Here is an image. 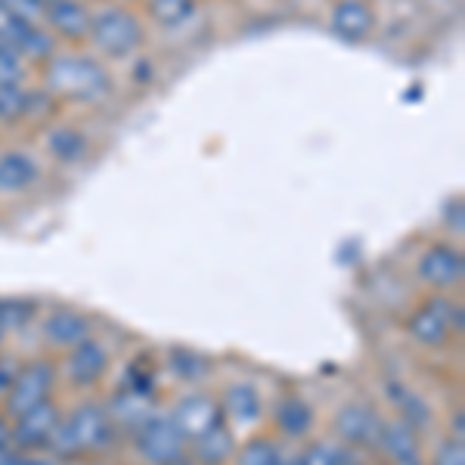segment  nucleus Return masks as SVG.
<instances>
[{
    "label": "nucleus",
    "mask_w": 465,
    "mask_h": 465,
    "mask_svg": "<svg viewBox=\"0 0 465 465\" xmlns=\"http://www.w3.org/2000/svg\"><path fill=\"white\" fill-rule=\"evenodd\" d=\"M44 87L47 94L74 103H100L112 90L106 65L84 54H54L44 59Z\"/></svg>",
    "instance_id": "f257e3e1"
},
{
    "label": "nucleus",
    "mask_w": 465,
    "mask_h": 465,
    "mask_svg": "<svg viewBox=\"0 0 465 465\" xmlns=\"http://www.w3.org/2000/svg\"><path fill=\"white\" fill-rule=\"evenodd\" d=\"M112 438H115V425H112L109 412L96 403H84V407H74L59 419L50 447L63 456L94 453V450L106 447Z\"/></svg>",
    "instance_id": "f03ea898"
},
{
    "label": "nucleus",
    "mask_w": 465,
    "mask_h": 465,
    "mask_svg": "<svg viewBox=\"0 0 465 465\" xmlns=\"http://www.w3.org/2000/svg\"><path fill=\"white\" fill-rule=\"evenodd\" d=\"M90 41L100 54L112 59L131 56L143 44V25L124 6H103L90 13Z\"/></svg>",
    "instance_id": "7ed1b4c3"
},
{
    "label": "nucleus",
    "mask_w": 465,
    "mask_h": 465,
    "mask_svg": "<svg viewBox=\"0 0 465 465\" xmlns=\"http://www.w3.org/2000/svg\"><path fill=\"white\" fill-rule=\"evenodd\" d=\"M407 332L412 341L422 348H440L453 335L462 332V304L450 298H429L407 322Z\"/></svg>",
    "instance_id": "20e7f679"
},
{
    "label": "nucleus",
    "mask_w": 465,
    "mask_h": 465,
    "mask_svg": "<svg viewBox=\"0 0 465 465\" xmlns=\"http://www.w3.org/2000/svg\"><path fill=\"white\" fill-rule=\"evenodd\" d=\"M56 385V366L50 360H32L28 366L16 370L10 391H6V416H22L37 403L50 401V391Z\"/></svg>",
    "instance_id": "39448f33"
},
{
    "label": "nucleus",
    "mask_w": 465,
    "mask_h": 465,
    "mask_svg": "<svg viewBox=\"0 0 465 465\" xmlns=\"http://www.w3.org/2000/svg\"><path fill=\"white\" fill-rule=\"evenodd\" d=\"M137 450L149 465H177L186 456V440L171 419H149L137 429Z\"/></svg>",
    "instance_id": "423d86ee"
},
{
    "label": "nucleus",
    "mask_w": 465,
    "mask_h": 465,
    "mask_svg": "<svg viewBox=\"0 0 465 465\" xmlns=\"http://www.w3.org/2000/svg\"><path fill=\"white\" fill-rule=\"evenodd\" d=\"M416 270H419V280L422 282H429V286L438 289V292H447V289H456L462 282L465 258L456 245L434 242L422 252Z\"/></svg>",
    "instance_id": "0eeeda50"
},
{
    "label": "nucleus",
    "mask_w": 465,
    "mask_h": 465,
    "mask_svg": "<svg viewBox=\"0 0 465 465\" xmlns=\"http://www.w3.org/2000/svg\"><path fill=\"white\" fill-rule=\"evenodd\" d=\"M171 422L177 425V431L183 434L186 444H193L202 434L223 425V410H221V403L208 394H186L183 401H177Z\"/></svg>",
    "instance_id": "6e6552de"
},
{
    "label": "nucleus",
    "mask_w": 465,
    "mask_h": 465,
    "mask_svg": "<svg viewBox=\"0 0 465 465\" xmlns=\"http://www.w3.org/2000/svg\"><path fill=\"white\" fill-rule=\"evenodd\" d=\"M59 419H63V410H59V403H54V401L37 403V407H32L28 412H22V416L13 419V438L10 440L19 450L50 447Z\"/></svg>",
    "instance_id": "1a4fd4ad"
},
{
    "label": "nucleus",
    "mask_w": 465,
    "mask_h": 465,
    "mask_svg": "<svg viewBox=\"0 0 465 465\" xmlns=\"http://www.w3.org/2000/svg\"><path fill=\"white\" fill-rule=\"evenodd\" d=\"M381 425L385 419L370 403H344L335 412V434L351 447H379Z\"/></svg>",
    "instance_id": "9d476101"
},
{
    "label": "nucleus",
    "mask_w": 465,
    "mask_h": 465,
    "mask_svg": "<svg viewBox=\"0 0 465 465\" xmlns=\"http://www.w3.org/2000/svg\"><path fill=\"white\" fill-rule=\"evenodd\" d=\"M44 22L50 25L54 37H65V41L90 37V10L81 0H50L44 6Z\"/></svg>",
    "instance_id": "9b49d317"
},
{
    "label": "nucleus",
    "mask_w": 465,
    "mask_h": 465,
    "mask_svg": "<svg viewBox=\"0 0 465 465\" xmlns=\"http://www.w3.org/2000/svg\"><path fill=\"white\" fill-rule=\"evenodd\" d=\"M379 447L394 465H425L419 431L410 422H403V419H391V422L381 425Z\"/></svg>",
    "instance_id": "f8f14e48"
},
{
    "label": "nucleus",
    "mask_w": 465,
    "mask_h": 465,
    "mask_svg": "<svg viewBox=\"0 0 465 465\" xmlns=\"http://www.w3.org/2000/svg\"><path fill=\"white\" fill-rule=\"evenodd\" d=\"M106 370H109V351L94 339L81 341L78 348H72L69 357H65V376L78 388L96 385Z\"/></svg>",
    "instance_id": "ddd939ff"
},
{
    "label": "nucleus",
    "mask_w": 465,
    "mask_h": 465,
    "mask_svg": "<svg viewBox=\"0 0 465 465\" xmlns=\"http://www.w3.org/2000/svg\"><path fill=\"white\" fill-rule=\"evenodd\" d=\"M329 25L344 41H366L372 35L376 16H372L366 0H339L329 13Z\"/></svg>",
    "instance_id": "4468645a"
},
{
    "label": "nucleus",
    "mask_w": 465,
    "mask_h": 465,
    "mask_svg": "<svg viewBox=\"0 0 465 465\" xmlns=\"http://www.w3.org/2000/svg\"><path fill=\"white\" fill-rule=\"evenodd\" d=\"M44 339H47L54 348H78L81 341L90 339V320L84 317V313L72 311V307H59V311H54L47 317V322H44Z\"/></svg>",
    "instance_id": "2eb2a0df"
},
{
    "label": "nucleus",
    "mask_w": 465,
    "mask_h": 465,
    "mask_svg": "<svg viewBox=\"0 0 465 465\" xmlns=\"http://www.w3.org/2000/svg\"><path fill=\"white\" fill-rule=\"evenodd\" d=\"M41 177V168L28 153L22 149H13V153L0 155V193L6 196H19V193L32 190Z\"/></svg>",
    "instance_id": "dca6fc26"
},
{
    "label": "nucleus",
    "mask_w": 465,
    "mask_h": 465,
    "mask_svg": "<svg viewBox=\"0 0 465 465\" xmlns=\"http://www.w3.org/2000/svg\"><path fill=\"white\" fill-rule=\"evenodd\" d=\"M273 419H276V429H280V434L298 440V438H307L313 429V407L304 401V397L289 394L276 403Z\"/></svg>",
    "instance_id": "f3484780"
},
{
    "label": "nucleus",
    "mask_w": 465,
    "mask_h": 465,
    "mask_svg": "<svg viewBox=\"0 0 465 465\" xmlns=\"http://www.w3.org/2000/svg\"><path fill=\"white\" fill-rule=\"evenodd\" d=\"M109 419L115 429H131L137 434V429H143V425L153 419V412L146 407V394L134 391V388H127V391H118L112 397V403L106 407Z\"/></svg>",
    "instance_id": "a211bd4d"
},
{
    "label": "nucleus",
    "mask_w": 465,
    "mask_h": 465,
    "mask_svg": "<svg viewBox=\"0 0 465 465\" xmlns=\"http://www.w3.org/2000/svg\"><path fill=\"white\" fill-rule=\"evenodd\" d=\"M223 416H230L232 422L245 425V422H254L261 416V394L254 391V385L249 381H236L223 391V403H221Z\"/></svg>",
    "instance_id": "6ab92c4d"
},
{
    "label": "nucleus",
    "mask_w": 465,
    "mask_h": 465,
    "mask_svg": "<svg viewBox=\"0 0 465 465\" xmlns=\"http://www.w3.org/2000/svg\"><path fill=\"white\" fill-rule=\"evenodd\" d=\"M44 146H47V153L63 164L81 162L90 149L84 131H78V127H54V131L47 134V140H44Z\"/></svg>",
    "instance_id": "aec40b11"
},
{
    "label": "nucleus",
    "mask_w": 465,
    "mask_h": 465,
    "mask_svg": "<svg viewBox=\"0 0 465 465\" xmlns=\"http://www.w3.org/2000/svg\"><path fill=\"white\" fill-rule=\"evenodd\" d=\"M232 450V434L227 425H217L208 434H202L199 440H193V453H196V462L199 465H227Z\"/></svg>",
    "instance_id": "412c9836"
},
{
    "label": "nucleus",
    "mask_w": 465,
    "mask_h": 465,
    "mask_svg": "<svg viewBox=\"0 0 465 465\" xmlns=\"http://www.w3.org/2000/svg\"><path fill=\"white\" fill-rule=\"evenodd\" d=\"M388 394H391V401L397 403V410H401V419H403V422H410L412 429L431 422L429 407H425V401L412 391V388L401 385V381H391V385H388Z\"/></svg>",
    "instance_id": "4be33fe9"
},
{
    "label": "nucleus",
    "mask_w": 465,
    "mask_h": 465,
    "mask_svg": "<svg viewBox=\"0 0 465 465\" xmlns=\"http://www.w3.org/2000/svg\"><path fill=\"white\" fill-rule=\"evenodd\" d=\"M196 0H149V16L162 28H180L193 19Z\"/></svg>",
    "instance_id": "5701e85b"
},
{
    "label": "nucleus",
    "mask_w": 465,
    "mask_h": 465,
    "mask_svg": "<svg viewBox=\"0 0 465 465\" xmlns=\"http://www.w3.org/2000/svg\"><path fill=\"white\" fill-rule=\"evenodd\" d=\"M236 465H286V453L273 438H254L236 453Z\"/></svg>",
    "instance_id": "b1692460"
},
{
    "label": "nucleus",
    "mask_w": 465,
    "mask_h": 465,
    "mask_svg": "<svg viewBox=\"0 0 465 465\" xmlns=\"http://www.w3.org/2000/svg\"><path fill=\"white\" fill-rule=\"evenodd\" d=\"M298 465H351V453L339 440H311L298 456Z\"/></svg>",
    "instance_id": "393cba45"
},
{
    "label": "nucleus",
    "mask_w": 465,
    "mask_h": 465,
    "mask_svg": "<svg viewBox=\"0 0 465 465\" xmlns=\"http://www.w3.org/2000/svg\"><path fill=\"white\" fill-rule=\"evenodd\" d=\"M32 112V94L22 84H0V122H19Z\"/></svg>",
    "instance_id": "a878e982"
},
{
    "label": "nucleus",
    "mask_w": 465,
    "mask_h": 465,
    "mask_svg": "<svg viewBox=\"0 0 465 465\" xmlns=\"http://www.w3.org/2000/svg\"><path fill=\"white\" fill-rule=\"evenodd\" d=\"M25 59L16 50L0 44V84H22L25 81Z\"/></svg>",
    "instance_id": "bb28decb"
},
{
    "label": "nucleus",
    "mask_w": 465,
    "mask_h": 465,
    "mask_svg": "<svg viewBox=\"0 0 465 465\" xmlns=\"http://www.w3.org/2000/svg\"><path fill=\"white\" fill-rule=\"evenodd\" d=\"M171 366L180 379H199L208 370V360L193 351H171Z\"/></svg>",
    "instance_id": "cd10ccee"
},
{
    "label": "nucleus",
    "mask_w": 465,
    "mask_h": 465,
    "mask_svg": "<svg viewBox=\"0 0 465 465\" xmlns=\"http://www.w3.org/2000/svg\"><path fill=\"white\" fill-rule=\"evenodd\" d=\"M0 10L22 19V22H32V25H41V22H44V4H41V0H0Z\"/></svg>",
    "instance_id": "c85d7f7f"
},
{
    "label": "nucleus",
    "mask_w": 465,
    "mask_h": 465,
    "mask_svg": "<svg viewBox=\"0 0 465 465\" xmlns=\"http://www.w3.org/2000/svg\"><path fill=\"white\" fill-rule=\"evenodd\" d=\"M434 465H465V444L460 438H447L434 453Z\"/></svg>",
    "instance_id": "c756f323"
},
{
    "label": "nucleus",
    "mask_w": 465,
    "mask_h": 465,
    "mask_svg": "<svg viewBox=\"0 0 465 465\" xmlns=\"http://www.w3.org/2000/svg\"><path fill=\"white\" fill-rule=\"evenodd\" d=\"M35 313V307L28 304H16V302H4L0 304V329H10V326H22L28 317Z\"/></svg>",
    "instance_id": "7c9ffc66"
},
{
    "label": "nucleus",
    "mask_w": 465,
    "mask_h": 465,
    "mask_svg": "<svg viewBox=\"0 0 465 465\" xmlns=\"http://www.w3.org/2000/svg\"><path fill=\"white\" fill-rule=\"evenodd\" d=\"M13 379H16V366H13V363H6V360H0V394H6V391H10Z\"/></svg>",
    "instance_id": "2f4dec72"
},
{
    "label": "nucleus",
    "mask_w": 465,
    "mask_h": 465,
    "mask_svg": "<svg viewBox=\"0 0 465 465\" xmlns=\"http://www.w3.org/2000/svg\"><path fill=\"white\" fill-rule=\"evenodd\" d=\"M10 438H13V422L6 416H0V447L10 444Z\"/></svg>",
    "instance_id": "473e14b6"
},
{
    "label": "nucleus",
    "mask_w": 465,
    "mask_h": 465,
    "mask_svg": "<svg viewBox=\"0 0 465 465\" xmlns=\"http://www.w3.org/2000/svg\"><path fill=\"white\" fill-rule=\"evenodd\" d=\"M0 341H4V329H0Z\"/></svg>",
    "instance_id": "72a5a7b5"
},
{
    "label": "nucleus",
    "mask_w": 465,
    "mask_h": 465,
    "mask_svg": "<svg viewBox=\"0 0 465 465\" xmlns=\"http://www.w3.org/2000/svg\"><path fill=\"white\" fill-rule=\"evenodd\" d=\"M41 4H44V6H47V4H50V0H41Z\"/></svg>",
    "instance_id": "f704fd0d"
}]
</instances>
